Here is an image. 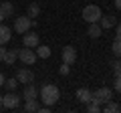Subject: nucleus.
Here are the masks:
<instances>
[{
  "instance_id": "obj_1",
  "label": "nucleus",
  "mask_w": 121,
  "mask_h": 113,
  "mask_svg": "<svg viewBox=\"0 0 121 113\" xmlns=\"http://www.w3.org/2000/svg\"><path fill=\"white\" fill-rule=\"evenodd\" d=\"M40 99H43L44 105L52 107V105L60 99V89L56 87V85H52V83H47V85H43V89H40Z\"/></svg>"
},
{
  "instance_id": "obj_3",
  "label": "nucleus",
  "mask_w": 121,
  "mask_h": 113,
  "mask_svg": "<svg viewBox=\"0 0 121 113\" xmlns=\"http://www.w3.org/2000/svg\"><path fill=\"white\" fill-rule=\"evenodd\" d=\"M36 24V20H32L30 16H18V18H14V30L18 32V35H24V32H28L32 26Z\"/></svg>"
},
{
  "instance_id": "obj_32",
  "label": "nucleus",
  "mask_w": 121,
  "mask_h": 113,
  "mask_svg": "<svg viewBox=\"0 0 121 113\" xmlns=\"http://www.w3.org/2000/svg\"><path fill=\"white\" fill-rule=\"evenodd\" d=\"M0 105H2V95H0Z\"/></svg>"
},
{
  "instance_id": "obj_30",
  "label": "nucleus",
  "mask_w": 121,
  "mask_h": 113,
  "mask_svg": "<svg viewBox=\"0 0 121 113\" xmlns=\"http://www.w3.org/2000/svg\"><path fill=\"white\" fill-rule=\"evenodd\" d=\"M4 81H6V79H4V75L0 73V87H2V85H4Z\"/></svg>"
},
{
  "instance_id": "obj_2",
  "label": "nucleus",
  "mask_w": 121,
  "mask_h": 113,
  "mask_svg": "<svg viewBox=\"0 0 121 113\" xmlns=\"http://www.w3.org/2000/svg\"><path fill=\"white\" fill-rule=\"evenodd\" d=\"M113 99V89H109V87H101V89H97L95 93H93V99H91V103H95V105H101L103 107L107 101H111Z\"/></svg>"
},
{
  "instance_id": "obj_24",
  "label": "nucleus",
  "mask_w": 121,
  "mask_h": 113,
  "mask_svg": "<svg viewBox=\"0 0 121 113\" xmlns=\"http://www.w3.org/2000/svg\"><path fill=\"white\" fill-rule=\"evenodd\" d=\"M87 111H89V113H99V111H101V105H95V103H87Z\"/></svg>"
},
{
  "instance_id": "obj_9",
  "label": "nucleus",
  "mask_w": 121,
  "mask_h": 113,
  "mask_svg": "<svg viewBox=\"0 0 121 113\" xmlns=\"http://www.w3.org/2000/svg\"><path fill=\"white\" fill-rule=\"evenodd\" d=\"M22 43H24V47L28 48H36L39 47V35L36 32H24V36H22Z\"/></svg>"
},
{
  "instance_id": "obj_7",
  "label": "nucleus",
  "mask_w": 121,
  "mask_h": 113,
  "mask_svg": "<svg viewBox=\"0 0 121 113\" xmlns=\"http://www.w3.org/2000/svg\"><path fill=\"white\" fill-rule=\"evenodd\" d=\"M60 56H63V63H67V65H73L75 61H77V51H75V47H65L63 48V52H60Z\"/></svg>"
},
{
  "instance_id": "obj_15",
  "label": "nucleus",
  "mask_w": 121,
  "mask_h": 113,
  "mask_svg": "<svg viewBox=\"0 0 121 113\" xmlns=\"http://www.w3.org/2000/svg\"><path fill=\"white\" fill-rule=\"evenodd\" d=\"M101 30H103V28H101L99 22H91V24H89V30H87V35H89L91 39H99V36H101Z\"/></svg>"
},
{
  "instance_id": "obj_26",
  "label": "nucleus",
  "mask_w": 121,
  "mask_h": 113,
  "mask_svg": "<svg viewBox=\"0 0 121 113\" xmlns=\"http://www.w3.org/2000/svg\"><path fill=\"white\" fill-rule=\"evenodd\" d=\"M59 73L63 75V77H65V75H69V73H71V65H67V63H63V65H60V69H59Z\"/></svg>"
},
{
  "instance_id": "obj_4",
  "label": "nucleus",
  "mask_w": 121,
  "mask_h": 113,
  "mask_svg": "<svg viewBox=\"0 0 121 113\" xmlns=\"http://www.w3.org/2000/svg\"><path fill=\"white\" fill-rule=\"evenodd\" d=\"M101 16H103V14H101V8L97 4H89V6L83 8V18H85L89 24H91V22H99Z\"/></svg>"
},
{
  "instance_id": "obj_11",
  "label": "nucleus",
  "mask_w": 121,
  "mask_h": 113,
  "mask_svg": "<svg viewBox=\"0 0 121 113\" xmlns=\"http://www.w3.org/2000/svg\"><path fill=\"white\" fill-rule=\"evenodd\" d=\"M77 99L81 101V103H91V99H93V93L89 91V89H85V87H81V89H77Z\"/></svg>"
},
{
  "instance_id": "obj_28",
  "label": "nucleus",
  "mask_w": 121,
  "mask_h": 113,
  "mask_svg": "<svg viewBox=\"0 0 121 113\" xmlns=\"http://www.w3.org/2000/svg\"><path fill=\"white\" fill-rule=\"evenodd\" d=\"M4 55H6V51H4V44H0V61L4 59Z\"/></svg>"
},
{
  "instance_id": "obj_5",
  "label": "nucleus",
  "mask_w": 121,
  "mask_h": 113,
  "mask_svg": "<svg viewBox=\"0 0 121 113\" xmlns=\"http://www.w3.org/2000/svg\"><path fill=\"white\" fill-rule=\"evenodd\" d=\"M2 105H4V109H16V107H20V97L14 91H8L2 97Z\"/></svg>"
},
{
  "instance_id": "obj_12",
  "label": "nucleus",
  "mask_w": 121,
  "mask_h": 113,
  "mask_svg": "<svg viewBox=\"0 0 121 113\" xmlns=\"http://www.w3.org/2000/svg\"><path fill=\"white\" fill-rule=\"evenodd\" d=\"M0 12L4 14L6 18L14 16V4H12V2H8V0H2V2H0Z\"/></svg>"
},
{
  "instance_id": "obj_25",
  "label": "nucleus",
  "mask_w": 121,
  "mask_h": 113,
  "mask_svg": "<svg viewBox=\"0 0 121 113\" xmlns=\"http://www.w3.org/2000/svg\"><path fill=\"white\" fill-rule=\"evenodd\" d=\"M113 91H117L121 95V75H117L115 77V83H113Z\"/></svg>"
},
{
  "instance_id": "obj_14",
  "label": "nucleus",
  "mask_w": 121,
  "mask_h": 113,
  "mask_svg": "<svg viewBox=\"0 0 121 113\" xmlns=\"http://www.w3.org/2000/svg\"><path fill=\"white\" fill-rule=\"evenodd\" d=\"M22 99L28 101V99H36V87L32 85V83H28L24 87V91H22Z\"/></svg>"
},
{
  "instance_id": "obj_20",
  "label": "nucleus",
  "mask_w": 121,
  "mask_h": 113,
  "mask_svg": "<svg viewBox=\"0 0 121 113\" xmlns=\"http://www.w3.org/2000/svg\"><path fill=\"white\" fill-rule=\"evenodd\" d=\"M39 107H40V105H39V101H36V99H28V101L24 103V111H28V113L39 111Z\"/></svg>"
},
{
  "instance_id": "obj_18",
  "label": "nucleus",
  "mask_w": 121,
  "mask_h": 113,
  "mask_svg": "<svg viewBox=\"0 0 121 113\" xmlns=\"http://www.w3.org/2000/svg\"><path fill=\"white\" fill-rule=\"evenodd\" d=\"M39 14H40V6L36 4V2L28 4V12H26V16H30L32 20H35V18H39Z\"/></svg>"
},
{
  "instance_id": "obj_16",
  "label": "nucleus",
  "mask_w": 121,
  "mask_h": 113,
  "mask_svg": "<svg viewBox=\"0 0 121 113\" xmlns=\"http://www.w3.org/2000/svg\"><path fill=\"white\" fill-rule=\"evenodd\" d=\"M101 111H105V113H119V111H121V105L115 103V101L111 99V101H107V103L101 107Z\"/></svg>"
},
{
  "instance_id": "obj_23",
  "label": "nucleus",
  "mask_w": 121,
  "mask_h": 113,
  "mask_svg": "<svg viewBox=\"0 0 121 113\" xmlns=\"http://www.w3.org/2000/svg\"><path fill=\"white\" fill-rule=\"evenodd\" d=\"M111 67H113V73H115V77H117V75H121V59H115V61L111 63Z\"/></svg>"
},
{
  "instance_id": "obj_19",
  "label": "nucleus",
  "mask_w": 121,
  "mask_h": 113,
  "mask_svg": "<svg viewBox=\"0 0 121 113\" xmlns=\"http://www.w3.org/2000/svg\"><path fill=\"white\" fill-rule=\"evenodd\" d=\"M36 56H40V59H48V56H51V48H48L47 44H39V47H36Z\"/></svg>"
},
{
  "instance_id": "obj_13",
  "label": "nucleus",
  "mask_w": 121,
  "mask_h": 113,
  "mask_svg": "<svg viewBox=\"0 0 121 113\" xmlns=\"http://www.w3.org/2000/svg\"><path fill=\"white\" fill-rule=\"evenodd\" d=\"M10 39H12V30L2 22V24H0V44H6Z\"/></svg>"
},
{
  "instance_id": "obj_6",
  "label": "nucleus",
  "mask_w": 121,
  "mask_h": 113,
  "mask_svg": "<svg viewBox=\"0 0 121 113\" xmlns=\"http://www.w3.org/2000/svg\"><path fill=\"white\" fill-rule=\"evenodd\" d=\"M18 59H20L24 65H35V63H36V52L30 51L28 47H24L22 51L18 48Z\"/></svg>"
},
{
  "instance_id": "obj_10",
  "label": "nucleus",
  "mask_w": 121,
  "mask_h": 113,
  "mask_svg": "<svg viewBox=\"0 0 121 113\" xmlns=\"http://www.w3.org/2000/svg\"><path fill=\"white\" fill-rule=\"evenodd\" d=\"M99 24H101V28H115L117 16H115V14H105V16H101Z\"/></svg>"
},
{
  "instance_id": "obj_21",
  "label": "nucleus",
  "mask_w": 121,
  "mask_h": 113,
  "mask_svg": "<svg viewBox=\"0 0 121 113\" xmlns=\"http://www.w3.org/2000/svg\"><path fill=\"white\" fill-rule=\"evenodd\" d=\"M4 87L8 89V91H16V87H18V81H16V77H12V79H6V81H4Z\"/></svg>"
},
{
  "instance_id": "obj_29",
  "label": "nucleus",
  "mask_w": 121,
  "mask_h": 113,
  "mask_svg": "<svg viewBox=\"0 0 121 113\" xmlns=\"http://www.w3.org/2000/svg\"><path fill=\"white\" fill-rule=\"evenodd\" d=\"M113 4H115V6H117V10H119V12H121V0H115Z\"/></svg>"
},
{
  "instance_id": "obj_27",
  "label": "nucleus",
  "mask_w": 121,
  "mask_h": 113,
  "mask_svg": "<svg viewBox=\"0 0 121 113\" xmlns=\"http://www.w3.org/2000/svg\"><path fill=\"white\" fill-rule=\"evenodd\" d=\"M115 28H117V35H115V39H117V40H121V22H117V24H115Z\"/></svg>"
},
{
  "instance_id": "obj_31",
  "label": "nucleus",
  "mask_w": 121,
  "mask_h": 113,
  "mask_svg": "<svg viewBox=\"0 0 121 113\" xmlns=\"http://www.w3.org/2000/svg\"><path fill=\"white\" fill-rule=\"evenodd\" d=\"M4 18H6V16H4V14H2V12H0V24L4 22Z\"/></svg>"
},
{
  "instance_id": "obj_22",
  "label": "nucleus",
  "mask_w": 121,
  "mask_h": 113,
  "mask_svg": "<svg viewBox=\"0 0 121 113\" xmlns=\"http://www.w3.org/2000/svg\"><path fill=\"white\" fill-rule=\"evenodd\" d=\"M111 48H113V55H115L117 59H121V40L115 39V40H113V47H111Z\"/></svg>"
},
{
  "instance_id": "obj_33",
  "label": "nucleus",
  "mask_w": 121,
  "mask_h": 113,
  "mask_svg": "<svg viewBox=\"0 0 121 113\" xmlns=\"http://www.w3.org/2000/svg\"><path fill=\"white\" fill-rule=\"evenodd\" d=\"M0 2H2V0H0Z\"/></svg>"
},
{
  "instance_id": "obj_17",
  "label": "nucleus",
  "mask_w": 121,
  "mask_h": 113,
  "mask_svg": "<svg viewBox=\"0 0 121 113\" xmlns=\"http://www.w3.org/2000/svg\"><path fill=\"white\" fill-rule=\"evenodd\" d=\"M16 59H18V48H14V51H6V55H4L2 61H4L6 65H14Z\"/></svg>"
},
{
  "instance_id": "obj_8",
  "label": "nucleus",
  "mask_w": 121,
  "mask_h": 113,
  "mask_svg": "<svg viewBox=\"0 0 121 113\" xmlns=\"http://www.w3.org/2000/svg\"><path fill=\"white\" fill-rule=\"evenodd\" d=\"M16 81H18V83H24V85H28V83L35 81V73H32L30 69H18Z\"/></svg>"
}]
</instances>
